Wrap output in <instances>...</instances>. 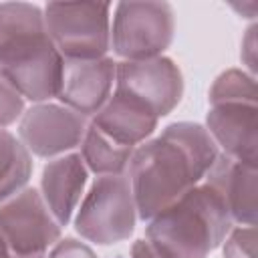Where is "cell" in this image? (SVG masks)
Here are the masks:
<instances>
[{"mask_svg": "<svg viewBox=\"0 0 258 258\" xmlns=\"http://www.w3.org/2000/svg\"><path fill=\"white\" fill-rule=\"evenodd\" d=\"M44 258H97V254L85 242H79L75 238H64L58 240L52 246L50 254Z\"/></svg>", "mask_w": 258, "mask_h": 258, "instance_id": "ffe728a7", "label": "cell"}, {"mask_svg": "<svg viewBox=\"0 0 258 258\" xmlns=\"http://www.w3.org/2000/svg\"><path fill=\"white\" fill-rule=\"evenodd\" d=\"M254 32H256V26L248 28V34H246V38H244V42H242V46H246V48H242V58H244L246 64L250 67L252 75H254V71H256V60H254Z\"/></svg>", "mask_w": 258, "mask_h": 258, "instance_id": "44dd1931", "label": "cell"}, {"mask_svg": "<svg viewBox=\"0 0 258 258\" xmlns=\"http://www.w3.org/2000/svg\"><path fill=\"white\" fill-rule=\"evenodd\" d=\"M218 155V145L206 127L191 121L171 123L159 137L143 141L127 165L137 216L151 220L196 187Z\"/></svg>", "mask_w": 258, "mask_h": 258, "instance_id": "6da1fadb", "label": "cell"}, {"mask_svg": "<svg viewBox=\"0 0 258 258\" xmlns=\"http://www.w3.org/2000/svg\"><path fill=\"white\" fill-rule=\"evenodd\" d=\"M135 220L137 208L129 179L123 175H99L77 212L75 230L93 244L111 246L129 240Z\"/></svg>", "mask_w": 258, "mask_h": 258, "instance_id": "5b68a950", "label": "cell"}, {"mask_svg": "<svg viewBox=\"0 0 258 258\" xmlns=\"http://www.w3.org/2000/svg\"><path fill=\"white\" fill-rule=\"evenodd\" d=\"M24 113V97L0 69V129L12 125Z\"/></svg>", "mask_w": 258, "mask_h": 258, "instance_id": "ac0fdd59", "label": "cell"}, {"mask_svg": "<svg viewBox=\"0 0 258 258\" xmlns=\"http://www.w3.org/2000/svg\"><path fill=\"white\" fill-rule=\"evenodd\" d=\"M117 62L109 56L62 62L56 99L83 117H93L111 97Z\"/></svg>", "mask_w": 258, "mask_h": 258, "instance_id": "30bf717a", "label": "cell"}, {"mask_svg": "<svg viewBox=\"0 0 258 258\" xmlns=\"http://www.w3.org/2000/svg\"><path fill=\"white\" fill-rule=\"evenodd\" d=\"M157 117L131 97L115 91L107 103L93 115V125L119 145L135 147L143 143L155 129Z\"/></svg>", "mask_w": 258, "mask_h": 258, "instance_id": "5bb4252c", "label": "cell"}, {"mask_svg": "<svg viewBox=\"0 0 258 258\" xmlns=\"http://www.w3.org/2000/svg\"><path fill=\"white\" fill-rule=\"evenodd\" d=\"M256 103H218L206 115V131L224 155L256 165Z\"/></svg>", "mask_w": 258, "mask_h": 258, "instance_id": "8fae6325", "label": "cell"}, {"mask_svg": "<svg viewBox=\"0 0 258 258\" xmlns=\"http://www.w3.org/2000/svg\"><path fill=\"white\" fill-rule=\"evenodd\" d=\"M87 131L83 115L64 105L36 103L22 113L18 135L22 145L38 157H54L81 145Z\"/></svg>", "mask_w": 258, "mask_h": 258, "instance_id": "9c48e42d", "label": "cell"}, {"mask_svg": "<svg viewBox=\"0 0 258 258\" xmlns=\"http://www.w3.org/2000/svg\"><path fill=\"white\" fill-rule=\"evenodd\" d=\"M0 236L18 258H44L60 240V226L34 187L0 204Z\"/></svg>", "mask_w": 258, "mask_h": 258, "instance_id": "52a82bcc", "label": "cell"}, {"mask_svg": "<svg viewBox=\"0 0 258 258\" xmlns=\"http://www.w3.org/2000/svg\"><path fill=\"white\" fill-rule=\"evenodd\" d=\"M0 258H18V256L8 248V244L2 240V236H0Z\"/></svg>", "mask_w": 258, "mask_h": 258, "instance_id": "603a6c76", "label": "cell"}, {"mask_svg": "<svg viewBox=\"0 0 258 258\" xmlns=\"http://www.w3.org/2000/svg\"><path fill=\"white\" fill-rule=\"evenodd\" d=\"M135 147H125L101 133L93 123L87 125L81 141V157L85 167L97 175H123Z\"/></svg>", "mask_w": 258, "mask_h": 258, "instance_id": "9a60e30c", "label": "cell"}, {"mask_svg": "<svg viewBox=\"0 0 258 258\" xmlns=\"http://www.w3.org/2000/svg\"><path fill=\"white\" fill-rule=\"evenodd\" d=\"M131 258H161L147 240H137L131 246Z\"/></svg>", "mask_w": 258, "mask_h": 258, "instance_id": "7402d4cb", "label": "cell"}, {"mask_svg": "<svg viewBox=\"0 0 258 258\" xmlns=\"http://www.w3.org/2000/svg\"><path fill=\"white\" fill-rule=\"evenodd\" d=\"M42 12L46 32L62 58H103L111 48V4L48 2Z\"/></svg>", "mask_w": 258, "mask_h": 258, "instance_id": "277c9868", "label": "cell"}, {"mask_svg": "<svg viewBox=\"0 0 258 258\" xmlns=\"http://www.w3.org/2000/svg\"><path fill=\"white\" fill-rule=\"evenodd\" d=\"M32 175L30 151L10 131L0 129V204L24 189Z\"/></svg>", "mask_w": 258, "mask_h": 258, "instance_id": "2e32d148", "label": "cell"}, {"mask_svg": "<svg viewBox=\"0 0 258 258\" xmlns=\"http://www.w3.org/2000/svg\"><path fill=\"white\" fill-rule=\"evenodd\" d=\"M115 91L131 97L157 119L169 115L183 95V77L167 56L121 60L115 67Z\"/></svg>", "mask_w": 258, "mask_h": 258, "instance_id": "ba28073f", "label": "cell"}, {"mask_svg": "<svg viewBox=\"0 0 258 258\" xmlns=\"http://www.w3.org/2000/svg\"><path fill=\"white\" fill-rule=\"evenodd\" d=\"M62 62L64 58L46 32L40 6L0 4V69L24 99L44 103L56 97Z\"/></svg>", "mask_w": 258, "mask_h": 258, "instance_id": "7a4b0ae2", "label": "cell"}, {"mask_svg": "<svg viewBox=\"0 0 258 258\" xmlns=\"http://www.w3.org/2000/svg\"><path fill=\"white\" fill-rule=\"evenodd\" d=\"M256 165L236 161L228 155H218L206 183L222 198L232 222L242 226H256Z\"/></svg>", "mask_w": 258, "mask_h": 258, "instance_id": "7c38bea8", "label": "cell"}, {"mask_svg": "<svg viewBox=\"0 0 258 258\" xmlns=\"http://www.w3.org/2000/svg\"><path fill=\"white\" fill-rule=\"evenodd\" d=\"M224 258H256V228L240 226L224 240Z\"/></svg>", "mask_w": 258, "mask_h": 258, "instance_id": "d6986e66", "label": "cell"}, {"mask_svg": "<svg viewBox=\"0 0 258 258\" xmlns=\"http://www.w3.org/2000/svg\"><path fill=\"white\" fill-rule=\"evenodd\" d=\"M175 30L173 8L167 2H119L111 26V48L123 60L161 56Z\"/></svg>", "mask_w": 258, "mask_h": 258, "instance_id": "8992f818", "label": "cell"}, {"mask_svg": "<svg viewBox=\"0 0 258 258\" xmlns=\"http://www.w3.org/2000/svg\"><path fill=\"white\" fill-rule=\"evenodd\" d=\"M87 183V167L81 153H69L48 161L40 177V196L58 226L71 222Z\"/></svg>", "mask_w": 258, "mask_h": 258, "instance_id": "4fadbf2b", "label": "cell"}, {"mask_svg": "<svg viewBox=\"0 0 258 258\" xmlns=\"http://www.w3.org/2000/svg\"><path fill=\"white\" fill-rule=\"evenodd\" d=\"M210 103H256V81L240 69L224 71L210 89Z\"/></svg>", "mask_w": 258, "mask_h": 258, "instance_id": "e0dca14e", "label": "cell"}, {"mask_svg": "<svg viewBox=\"0 0 258 258\" xmlns=\"http://www.w3.org/2000/svg\"><path fill=\"white\" fill-rule=\"evenodd\" d=\"M232 230V218L218 191L198 183L147 226V242L161 258H208Z\"/></svg>", "mask_w": 258, "mask_h": 258, "instance_id": "3957f363", "label": "cell"}]
</instances>
